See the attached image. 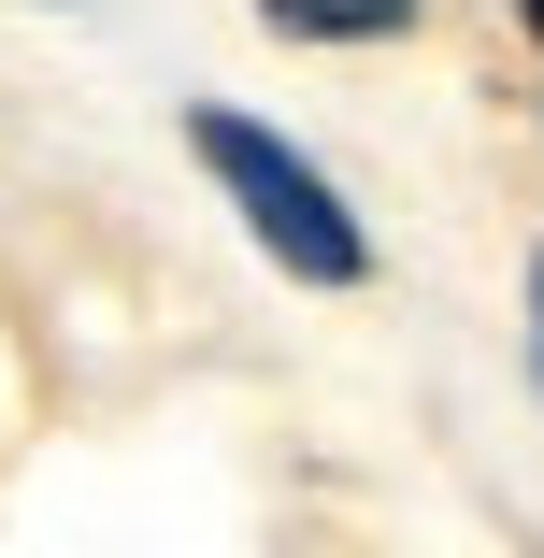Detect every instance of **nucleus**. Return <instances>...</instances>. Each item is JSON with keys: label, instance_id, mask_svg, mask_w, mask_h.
Instances as JSON below:
<instances>
[{"label": "nucleus", "instance_id": "obj_4", "mask_svg": "<svg viewBox=\"0 0 544 558\" xmlns=\"http://www.w3.org/2000/svg\"><path fill=\"white\" fill-rule=\"evenodd\" d=\"M516 29H530V44H544V0H516Z\"/></svg>", "mask_w": 544, "mask_h": 558}, {"label": "nucleus", "instance_id": "obj_2", "mask_svg": "<svg viewBox=\"0 0 544 558\" xmlns=\"http://www.w3.org/2000/svg\"><path fill=\"white\" fill-rule=\"evenodd\" d=\"M415 15H430V0H258L273 44H401Z\"/></svg>", "mask_w": 544, "mask_h": 558}, {"label": "nucleus", "instance_id": "obj_3", "mask_svg": "<svg viewBox=\"0 0 544 558\" xmlns=\"http://www.w3.org/2000/svg\"><path fill=\"white\" fill-rule=\"evenodd\" d=\"M530 373H544V258H530Z\"/></svg>", "mask_w": 544, "mask_h": 558}, {"label": "nucleus", "instance_id": "obj_1", "mask_svg": "<svg viewBox=\"0 0 544 558\" xmlns=\"http://www.w3.org/2000/svg\"><path fill=\"white\" fill-rule=\"evenodd\" d=\"M186 158L230 186V215L258 230V258L273 272H301V287H359L373 272V230H359V201L315 172L287 130H258V116H230V100H186Z\"/></svg>", "mask_w": 544, "mask_h": 558}]
</instances>
